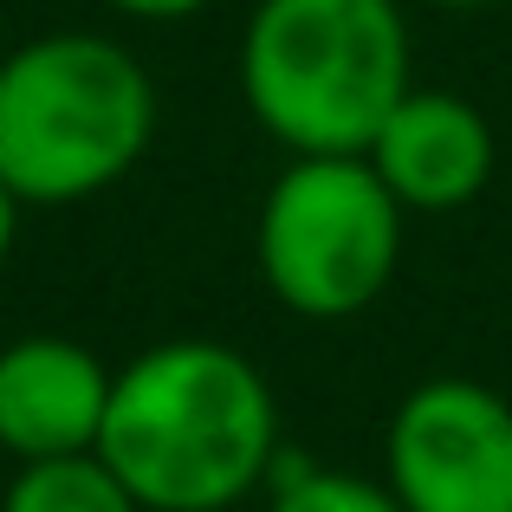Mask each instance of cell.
Masks as SVG:
<instances>
[{"label": "cell", "instance_id": "cell-6", "mask_svg": "<svg viewBox=\"0 0 512 512\" xmlns=\"http://www.w3.org/2000/svg\"><path fill=\"white\" fill-rule=\"evenodd\" d=\"M104 409H111V370L78 338L33 331L0 350V448L13 461L98 454Z\"/></svg>", "mask_w": 512, "mask_h": 512}, {"label": "cell", "instance_id": "cell-12", "mask_svg": "<svg viewBox=\"0 0 512 512\" xmlns=\"http://www.w3.org/2000/svg\"><path fill=\"white\" fill-rule=\"evenodd\" d=\"M415 7H441V13H474V7H500V0H415Z\"/></svg>", "mask_w": 512, "mask_h": 512}, {"label": "cell", "instance_id": "cell-4", "mask_svg": "<svg viewBox=\"0 0 512 512\" xmlns=\"http://www.w3.org/2000/svg\"><path fill=\"white\" fill-rule=\"evenodd\" d=\"M402 214L370 156H292L260 201V279L292 318H357L396 279Z\"/></svg>", "mask_w": 512, "mask_h": 512}, {"label": "cell", "instance_id": "cell-3", "mask_svg": "<svg viewBox=\"0 0 512 512\" xmlns=\"http://www.w3.org/2000/svg\"><path fill=\"white\" fill-rule=\"evenodd\" d=\"M402 0H260L240 98L292 156H363L409 91Z\"/></svg>", "mask_w": 512, "mask_h": 512}, {"label": "cell", "instance_id": "cell-9", "mask_svg": "<svg viewBox=\"0 0 512 512\" xmlns=\"http://www.w3.org/2000/svg\"><path fill=\"white\" fill-rule=\"evenodd\" d=\"M266 512H402V500L376 480L357 474H325V467H286L273 474Z\"/></svg>", "mask_w": 512, "mask_h": 512}, {"label": "cell", "instance_id": "cell-1", "mask_svg": "<svg viewBox=\"0 0 512 512\" xmlns=\"http://www.w3.org/2000/svg\"><path fill=\"white\" fill-rule=\"evenodd\" d=\"M279 402L247 350L169 338L111 376L98 461L143 512H227L273 487Z\"/></svg>", "mask_w": 512, "mask_h": 512}, {"label": "cell", "instance_id": "cell-10", "mask_svg": "<svg viewBox=\"0 0 512 512\" xmlns=\"http://www.w3.org/2000/svg\"><path fill=\"white\" fill-rule=\"evenodd\" d=\"M104 7L130 13V20H188V13H201L208 0H104Z\"/></svg>", "mask_w": 512, "mask_h": 512}, {"label": "cell", "instance_id": "cell-11", "mask_svg": "<svg viewBox=\"0 0 512 512\" xmlns=\"http://www.w3.org/2000/svg\"><path fill=\"white\" fill-rule=\"evenodd\" d=\"M20 208H26V201L13 195L7 182H0V260H7V253H13V234H20Z\"/></svg>", "mask_w": 512, "mask_h": 512}, {"label": "cell", "instance_id": "cell-7", "mask_svg": "<svg viewBox=\"0 0 512 512\" xmlns=\"http://www.w3.org/2000/svg\"><path fill=\"white\" fill-rule=\"evenodd\" d=\"M363 156L409 214H454L493 175V124L454 91L409 85Z\"/></svg>", "mask_w": 512, "mask_h": 512}, {"label": "cell", "instance_id": "cell-2", "mask_svg": "<svg viewBox=\"0 0 512 512\" xmlns=\"http://www.w3.org/2000/svg\"><path fill=\"white\" fill-rule=\"evenodd\" d=\"M156 85L104 33H39L0 59V182L26 208H72L143 163Z\"/></svg>", "mask_w": 512, "mask_h": 512}, {"label": "cell", "instance_id": "cell-8", "mask_svg": "<svg viewBox=\"0 0 512 512\" xmlns=\"http://www.w3.org/2000/svg\"><path fill=\"white\" fill-rule=\"evenodd\" d=\"M0 512H143V506L98 454H59V461H20Z\"/></svg>", "mask_w": 512, "mask_h": 512}, {"label": "cell", "instance_id": "cell-5", "mask_svg": "<svg viewBox=\"0 0 512 512\" xmlns=\"http://www.w3.org/2000/svg\"><path fill=\"white\" fill-rule=\"evenodd\" d=\"M383 461L402 512H512V402L467 376L415 383L389 415Z\"/></svg>", "mask_w": 512, "mask_h": 512}]
</instances>
